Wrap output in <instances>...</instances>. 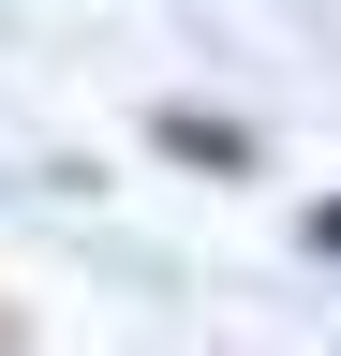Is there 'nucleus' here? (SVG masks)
Instances as JSON below:
<instances>
[{
  "label": "nucleus",
  "instance_id": "f03ea898",
  "mask_svg": "<svg viewBox=\"0 0 341 356\" xmlns=\"http://www.w3.org/2000/svg\"><path fill=\"white\" fill-rule=\"evenodd\" d=\"M297 238H312V252H341V193H326V208H312V222H297Z\"/></svg>",
  "mask_w": 341,
  "mask_h": 356
},
{
  "label": "nucleus",
  "instance_id": "f257e3e1",
  "mask_svg": "<svg viewBox=\"0 0 341 356\" xmlns=\"http://www.w3.org/2000/svg\"><path fill=\"white\" fill-rule=\"evenodd\" d=\"M149 149H163V163L238 178V163H252V134H238V119H208V104H149Z\"/></svg>",
  "mask_w": 341,
  "mask_h": 356
}]
</instances>
